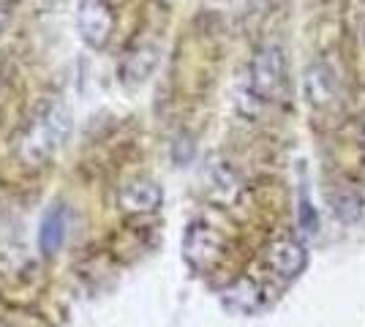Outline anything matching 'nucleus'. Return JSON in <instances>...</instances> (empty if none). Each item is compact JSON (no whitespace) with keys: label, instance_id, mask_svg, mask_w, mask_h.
Segmentation results:
<instances>
[{"label":"nucleus","instance_id":"nucleus-1","mask_svg":"<svg viewBox=\"0 0 365 327\" xmlns=\"http://www.w3.org/2000/svg\"><path fill=\"white\" fill-rule=\"evenodd\" d=\"M251 95L259 101H275L287 90V58L281 47L267 44L251 61Z\"/></svg>","mask_w":365,"mask_h":327},{"label":"nucleus","instance_id":"nucleus-2","mask_svg":"<svg viewBox=\"0 0 365 327\" xmlns=\"http://www.w3.org/2000/svg\"><path fill=\"white\" fill-rule=\"evenodd\" d=\"M68 131V118L61 107L46 109V115H41L36 123L31 125V131L22 140V158L28 164H41L58 150V145L63 142Z\"/></svg>","mask_w":365,"mask_h":327},{"label":"nucleus","instance_id":"nucleus-3","mask_svg":"<svg viewBox=\"0 0 365 327\" xmlns=\"http://www.w3.org/2000/svg\"><path fill=\"white\" fill-rule=\"evenodd\" d=\"M76 28L88 47H104L112 33V9L107 0H82L76 11Z\"/></svg>","mask_w":365,"mask_h":327},{"label":"nucleus","instance_id":"nucleus-4","mask_svg":"<svg viewBox=\"0 0 365 327\" xmlns=\"http://www.w3.org/2000/svg\"><path fill=\"white\" fill-rule=\"evenodd\" d=\"M267 262L281 279H297L308 265V254H305V246L300 240L281 237L267 251Z\"/></svg>","mask_w":365,"mask_h":327},{"label":"nucleus","instance_id":"nucleus-5","mask_svg":"<svg viewBox=\"0 0 365 327\" xmlns=\"http://www.w3.org/2000/svg\"><path fill=\"white\" fill-rule=\"evenodd\" d=\"M335 93H338V82H335V71L324 61H314L305 71V95L314 107H330Z\"/></svg>","mask_w":365,"mask_h":327},{"label":"nucleus","instance_id":"nucleus-6","mask_svg":"<svg viewBox=\"0 0 365 327\" xmlns=\"http://www.w3.org/2000/svg\"><path fill=\"white\" fill-rule=\"evenodd\" d=\"M161 199H164L161 188L150 180H131L128 186L120 188V197H118V202L125 213H139V216L155 213L161 207Z\"/></svg>","mask_w":365,"mask_h":327},{"label":"nucleus","instance_id":"nucleus-7","mask_svg":"<svg viewBox=\"0 0 365 327\" xmlns=\"http://www.w3.org/2000/svg\"><path fill=\"white\" fill-rule=\"evenodd\" d=\"M182 251L194 265H210L215 256L221 254V237L207 227V224H194L185 240H182Z\"/></svg>","mask_w":365,"mask_h":327},{"label":"nucleus","instance_id":"nucleus-8","mask_svg":"<svg viewBox=\"0 0 365 327\" xmlns=\"http://www.w3.org/2000/svg\"><path fill=\"white\" fill-rule=\"evenodd\" d=\"M63 240H66V210L63 207H52L41 221V232H38V246L44 254H55L61 251Z\"/></svg>","mask_w":365,"mask_h":327},{"label":"nucleus","instance_id":"nucleus-9","mask_svg":"<svg viewBox=\"0 0 365 327\" xmlns=\"http://www.w3.org/2000/svg\"><path fill=\"white\" fill-rule=\"evenodd\" d=\"M333 213L338 221H344V224H354L357 218H360V199L351 194L349 188H338L333 194Z\"/></svg>","mask_w":365,"mask_h":327},{"label":"nucleus","instance_id":"nucleus-10","mask_svg":"<svg viewBox=\"0 0 365 327\" xmlns=\"http://www.w3.org/2000/svg\"><path fill=\"white\" fill-rule=\"evenodd\" d=\"M227 300L229 306L237 308V311H251L257 306V286L248 284V281H240V284H235L227 292Z\"/></svg>","mask_w":365,"mask_h":327},{"label":"nucleus","instance_id":"nucleus-11","mask_svg":"<svg viewBox=\"0 0 365 327\" xmlns=\"http://www.w3.org/2000/svg\"><path fill=\"white\" fill-rule=\"evenodd\" d=\"M6 19H9V11H6V6L0 3V31H3V25H6Z\"/></svg>","mask_w":365,"mask_h":327}]
</instances>
